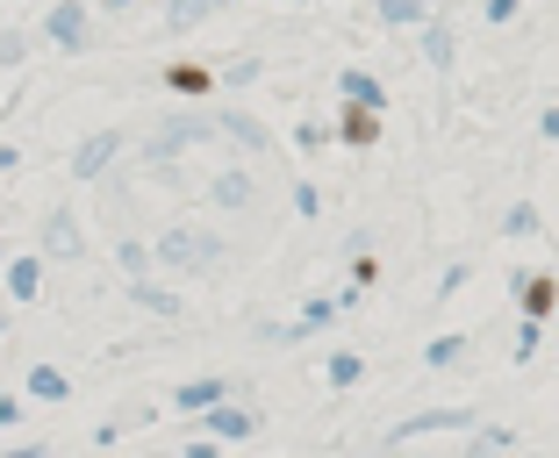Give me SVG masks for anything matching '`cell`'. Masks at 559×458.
<instances>
[{
  "instance_id": "6da1fadb",
  "label": "cell",
  "mask_w": 559,
  "mask_h": 458,
  "mask_svg": "<svg viewBox=\"0 0 559 458\" xmlns=\"http://www.w3.org/2000/svg\"><path fill=\"white\" fill-rule=\"evenodd\" d=\"M380 130H388V114H380V94H366V86H352L345 108H337V144L345 150H373Z\"/></svg>"
},
{
  "instance_id": "7a4b0ae2",
  "label": "cell",
  "mask_w": 559,
  "mask_h": 458,
  "mask_svg": "<svg viewBox=\"0 0 559 458\" xmlns=\"http://www.w3.org/2000/svg\"><path fill=\"white\" fill-rule=\"evenodd\" d=\"M552 309H559V279L552 273H524V279H516V315H524L531 329H538Z\"/></svg>"
},
{
  "instance_id": "3957f363",
  "label": "cell",
  "mask_w": 559,
  "mask_h": 458,
  "mask_svg": "<svg viewBox=\"0 0 559 458\" xmlns=\"http://www.w3.org/2000/svg\"><path fill=\"white\" fill-rule=\"evenodd\" d=\"M165 94H180V100L215 94V65L209 58H173V65H165Z\"/></svg>"
},
{
  "instance_id": "277c9868",
  "label": "cell",
  "mask_w": 559,
  "mask_h": 458,
  "mask_svg": "<svg viewBox=\"0 0 559 458\" xmlns=\"http://www.w3.org/2000/svg\"><path fill=\"white\" fill-rule=\"evenodd\" d=\"M345 273H352V287H373V279H380V258H366V251H352V265H345Z\"/></svg>"
}]
</instances>
